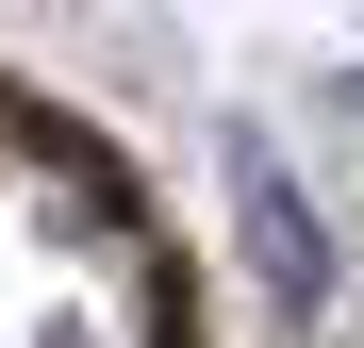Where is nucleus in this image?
Returning <instances> with one entry per match:
<instances>
[{
  "label": "nucleus",
  "mask_w": 364,
  "mask_h": 348,
  "mask_svg": "<svg viewBox=\"0 0 364 348\" xmlns=\"http://www.w3.org/2000/svg\"><path fill=\"white\" fill-rule=\"evenodd\" d=\"M331 100H348V116H364V67H348V83H331Z\"/></svg>",
  "instance_id": "nucleus-3"
},
{
  "label": "nucleus",
  "mask_w": 364,
  "mask_h": 348,
  "mask_svg": "<svg viewBox=\"0 0 364 348\" xmlns=\"http://www.w3.org/2000/svg\"><path fill=\"white\" fill-rule=\"evenodd\" d=\"M232 216H249V265H265V299H282V315H315V299H331V232H315V199H298L282 166L249 149V166H232Z\"/></svg>",
  "instance_id": "nucleus-2"
},
{
  "label": "nucleus",
  "mask_w": 364,
  "mask_h": 348,
  "mask_svg": "<svg viewBox=\"0 0 364 348\" xmlns=\"http://www.w3.org/2000/svg\"><path fill=\"white\" fill-rule=\"evenodd\" d=\"M0 348H166V249L83 133L0 100Z\"/></svg>",
  "instance_id": "nucleus-1"
}]
</instances>
